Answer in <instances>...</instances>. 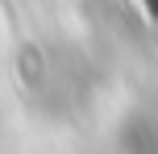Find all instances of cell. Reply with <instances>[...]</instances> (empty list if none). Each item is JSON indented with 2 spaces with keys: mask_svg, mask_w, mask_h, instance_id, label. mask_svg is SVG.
Here are the masks:
<instances>
[{
  "mask_svg": "<svg viewBox=\"0 0 158 154\" xmlns=\"http://www.w3.org/2000/svg\"><path fill=\"white\" fill-rule=\"evenodd\" d=\"M142 4H146V13H150V17H158V0H142Z\"/></svg>",
  "mask_w": 158,
  "mask_h": 154,
  "instance_id": "cell-1",
  "label": "cell"
}]
</instances>
